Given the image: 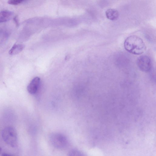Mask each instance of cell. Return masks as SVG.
Returning <instances> with one entry per match:
<instances>
[{"instance_id":"obj_1","label":"cell","mask_w":156,"mask_h":156,"mask_svg":"<svg viewBox=\"0 0 156 156\" xmlns=\"http://www.w3.org/2000/svg\"><path fill=\"white\" fill-rule=\"evenodd\" d=\"M125 49L129 53L139 55L143 54L147 47L143 40L136 35H132L128 37L124 41Z\"/></svg>"},{"instance_id":"obj_2","label":"cell","mask_w":156,"mask_h":156,"mask_svg":"<svg viewBox=\"0 0 156 156\" xmlns=\"http://www.w3.org/2000/svg\"><path fill=\"white\" fill-rule=\"evenodd\" d=\"M2 137L4 141L12 147L17 146L18 143L17 131L14 128L8 127L4 128L2 132Z\"/></svg>"},{"instance_id":"obj_3","label":"cell","mask_w":156,"mask_h":156,"mask_svg":"<svg viewBox=\"0 0 156 156\" xmlns=\"http://www.w3.org/2000/svg\"><path fill=\"white\" fill-rule=\"evenodd\" d=\"M50 141L53 146L59 149L64 148L67 144L66 138L64 135L58 133H55L51 135Z\"/></svg>"},{"instance_id":"obj_4","label":"cell","mask_w":156,"mask_h":156,"mask_svg":"<svg viewBox=\"0 0 156 156\" xmlns=\"http://www.w3.org/2000/svg\"><path fill=\"white\" fill-rule=\"evenodd\" d=\"M137 64L139 69L143 72H147L151 69V61L147 56H140L137 59Z\"/></svg>"},{"instance_id":"obj_5","label":"cell","mask_w":156,"mask_h":156,"mask_svg":"<svg viewBox=\"0 0 156 156\" xmlns=\"http://www.w3.org/2000/svg\"><path fill=\"white\" fill-rule=\"evenodd\" d=\"M40 79L39 77H36L31 81L27 88L28 92L33 95L37 92L39 87Z\"/></svg>"},{"instance_id":"obj_6","label":"cell","mask_w":156,"mask_h":156,"mask_svg":"<svg viewBox=\"0 0 156 156\" xmlns=\"http://www.w3.org/2000/svg\"><path fill=\"white\" fill-rule=\"evenodd\" d=\"M14 13L8 10H3L0 12V23L6 22L11 20Z\"/></svg>"},{"instance_id":"obj_7","label":"cell","mask_w":156,"mask_h":156,"mask_svg":"<svg viewBox=\"0 0 156 156\" xmlns=\"http://www.w3.org/2000/svg\"><path fill=\"white\" fill-rule=\"evenodd\" d=\"M106 14L107 18L112 20H115L118 19L119 17V12L117 10L113 9H108Z\"/></svg>"},{"instance_id":"obj_8","label":"cell","mask_w":156,"mask_h":156,"mask_svg":"<svg viewBox=\"0 0 156 156\" xmlns=\"http://www.w3.org/2000/svg\"><path fill=\"white\" fill-rule=\"evenodd\" d=\"M24 48V45L21 44H14L9 52V54L12 55L18 54L21 52Z\"/></svg>"},{"instance_id":"obj_9","label":"cell","mask_w":156,"mask_h":156,"mask_svg":"<svg viewBox=\"0 0 156 156\" xmlns=\"http://www.w3.org/2000/svg\"><path fill=\"white\" fill-rule=\"evenodd\" d=\"M26 0H9V4L13 5H17L22 3Z\"/></svg>"},{"instance_id":"obj_10","label":"cell","mask_w":156,"mask_h":156,"mask_svg":"<svg viewBox=\"0 0 156 156\" xmlns=\"http://www.w3.org/2000/svg\"><path fill=\"white\" fill-rule=\"evenodd\" d=\"M69 155L71 156H80L82 155V153L77 150H74L71 151L69 153Z\"/></svg>"},{"instance_id":"obj_11","label":"cell","mask_w":156,"mask_h":156,"mask_svg":"<svg viewBox=\"0 0 156 156\" xmlns=\"http://www.w3.org/2000/svg\"><path fill=\"white\" fill-rule=\"evenodd\" d=\"M14 21L17 24V25H18V19L17 18V17H16L14 18Z\"/></svg>"},{"instance_id":"obj_12","label":"cell","mask_w":156,"mask_h":156,"mask_svg":"<svg viewBox=\"0 0 156 156\" xmlns=\"http://www.w3.org/2000/svg\"><path fill=\"white\" fill-rule=\"evenodd\" d=\"M3 155V156H10L11 155H10L9 154H8L7 153H4L3 155Z\"/></svg>"},{"instance_id":"obj_13","label":"cell","mask_w":156,"mask_h":156,"mask_svg":"<svg viewBox=\"0 0 156 156\" xmlns=\"http://www.w3.org/2000/svg\"><path fill=\"white\" fill-rule=\"evenodd\" d=\"M1 150H2L1 148V147H0V153H1Z\"/></svg>"}]
</instances>
